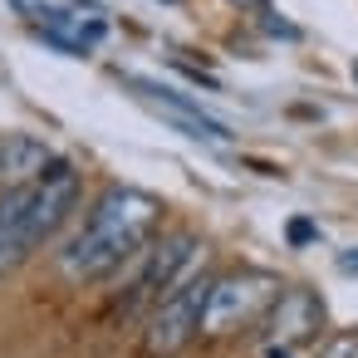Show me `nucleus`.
<instances>
[{"mask_svg": "<svg viewBox=\"0 0 358 358\" xmlns=\"http://www.w3.org/2000/svg\"><path fill=\"white\" fill-rule=\"evenodd\" d=\"M319 358H358V329H348V334H334V338L319 348Z\"/></svg>", "mask_w": 358, "mask_h": 358, "instance_id": "9d476101", "label": "nucleus"}, {"mask_svg": "<svg viewBox=\"0 0 358 358\" xmlns=\"http://www.w3.org/2000/svg\"><path fill=\"white\" fill-rule=\"evenodd\" d=\"M280 289H285V285H280L275 275H265V270H231V275H216L211 299H206L201 334L221 338V334H236V329L260 324Z\"/></svg>", "mask_w": 358, "mask_h": 358, "instance_id": "20e7f679", "label": "nucleus"}, {"mask_svg": "<svg viewBox=\"0 0 358 358\" xmlns=\"http://www.w3.org/2000/svg\"><path fill=\"white\" fill-rule=\"evenodd\" d=\"M201 241L192 236V231H167V236H152L128 265H133V280H128V294H123V304H157L162 294H172L177 285H187L196 270H201ZM123 265V270H128ZM118 270V275H123Z\"/></svg>", "mask_w": 358, "mask_h": 358, "instance_id": "f03ea898", "label": "nucleus"}, {"mask_svg": "<svg viewBox=\"0 0 358 358\" xmlns=\"http://www.w3.org/2000/svg\"><path fill=\"white\" fill-rule=\"evenodd\" d=\"M50 148L40 138H25V133H10L6 143H0V192H10V187H30L45 177L50 167Z\"/></svg>", "mask_w": 358, "mask_h": 358, "instance_id": "0eeeda50", "label": "nucleus"}, {"mask_svg": "<svg viewBox=\"0 0 358 358\" xmlns=\"http://www.w3.org/2000/svg\"><path fill=\"white\" fill-rule=\"evenodd\" d=\"M79 206V172L69 162H50L40 182H30V211H25V231H30V245L40 250L64 221L69 211Z\"/></svg>", "mask_w": 358, "mask_h": 358, "instance_id": "39448f33", "label": "nucleus"}, {"mask_svg": "<svg viewBox=\"0 0 358 358\" xmlns=\"http://www.w3.org/2000/svg\"><path fill=\"white\" fill-rule=\"evenodd\" d=\"M133 89H143V99L148 103H157V108H167V118L177 123V128H187L192 138H206V143H226L231 133L216 123V118H206L192 99H182V94H172V89H162V84H148V79H133Z\"/></svg>", "mask_w": 358, "mask_h": 358, "instance_id": "1a4fd4ad", "label": "nucleus"}, {"mask_svg": "<svg viewBox=\"0 0 358 358\" xmlns=\"http://www.w3.org/2000/svg\"><path fill=\"white\" fill-rule=\"evenodd\" d=\"M211 285H216V275L196 270L187 285H177L172 294H162V299L152 304L148 329H143V348H148V358H172L177 348H187V343L201 334Z\"/></svg>", "mask_w": 358, "mask_h": 358, "instance_id": "7ed1b4c3", "label": "nucleus"}, {"mask_svg": "<svg viewBox=\"0 0 358 358\" xmlns=\"http://www.w3.org/2000/svg\"><path fill=\"white\" fill-rule=\"evenodd\" d=\"M162 221V201L138 187H103L84 216V226L69 236L59 250V270L69 280H103L118 275L152 236Z\"/></svg>", "mask_w": 358, "mask_h": 358, "instance_id": "f257e3e1", "label": "nucleus"}, {"mask_svg": "<svg viewBox=\"0 0 358 358\" xmlns=\"http://www.w3.org/2000/svg\"><path fill=\"white\" fill-rule=\"evenodd\" d=\"M265 30H270V35H285V40H299V30L285 25V20H265Z\"/></svg>", "mask_w": 358, "mask_h": 358, "instance_id": "f8f14e48", "label": "nucleus"}, {"mask_svg": "<svg viewBox=\"0 0 358 358\" xmlns=\"http://www.w3.org/2000/svg\"><path fill=\"white\" fill-rule=\"evenodd\" d=\"M348 74H353V84H358V59H353V69H348Z\"/></svg>", "mask_w": 358, "mask_h": 358, "instance_id": "2eb2a0df", "label": "nucleus"}, {"mask_svg": "<svg viewBox=\"0 0 358 358\" xmlns=\"http://www.w3.org/2000/svg\"><path fill=\"white\" fill-rule=\"evenodd\" d=\"M338 270H343V275H353V270H358V245H353V250H343V255H338Z\"/></svg>", "mask_w": 358, "mask_h": 358, "instance_id": "ddd939ff", "label": "nucleus"}, {"mask_svg": "<svg viewBox=\"0 0 358 358\" xmlns=\"http://www.w3.org/2000/svg\"><path fill=\"white\" fill-rule=\"evenodd\" d=\"M25 211H30V187H10L0 192V275L15 270L35 245L25 231Z\"/></svg>", "mask_w": 358, "mask_h": 358, "instance_id": "6e6552de", "label": "nucleus"}, {"mask_svg": "<svg viewBox=\"0 0 358 358\" xmlns=\"http://www.w3.org/2000/svg\"><path fill=\"white\" fill-rule=\"evenodd\" d=\"M260 329H265L270 343H280V348H299V343L319 338V329H324V304H319L314 289H280L275 304L265 309Z\"/></svg>", "mask_w": 358, "mask_h": 358, "instance_id": "423d86ee", "label": "nucleus"}, {"mask_svg": "<svg viewBox=\"0 0 358 358\" xmlns=\"http://www.w3.org/2000/svg\"><path fill=\"white\" fill-rule=\"evenodd\" d=\"M265 358H294V348H280V343H265Z\"/></svg>", "mask_w": 358, "mask_h": 358, "instance_id": "4468645a", "label": "nucleus"}, {"mask_svg": "<svg viewBox=\"0 0 358 358\" xmlns=\"http://www.w3.org/2000/svg\"><path fill=\"white\" fill-rule=\"evenodd\" d=\"M285 236H289V245H309V241H319V226H314V221H304V216H294Z\"/></svg>", "mask_w": 358, "mask_h": 358, "instance_id": "9b49d317", "label": "nucleus"}]
</instances>
